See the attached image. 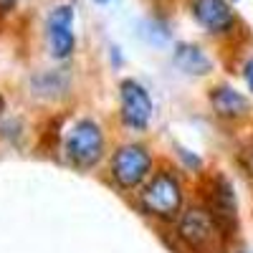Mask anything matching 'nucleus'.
Wrapping results in <instances>:
<instances>
[{
	"instance_id": "f257e3e1",
	"label": "nucleus",
	"mask_w": 253,
	"mask_h": 253,
	"mask_svg": "<svg viewBox=\"0 0 253 253\" xmlns=\"http://www.w3.org/2000/svg\"><path fill=\"white\" fill-rule=\"evenodd\" d=\"M180 241L195 253H215L220 248V236H225L215 218L203 208H190L180 215L177 223Z\"/></svg>"
},
{
	"instance_id": "f03ea898",
	"label": "nucleus",
	"mask_w": 253,
	"mask_h": 253,
	"mask_svg": "<svg viewBox=\"0 0 253 253\" xmlns=\"http://www.w3.org/2000/svg\"><path fill=\"white\" fill-rule=\"evenodd\" d=\"M63 152L76 167H94L104 155V134L91 119H79L63 142Z\"/></svg>"
},
{
	"instance_id": "7ed1b4c3",
	"label": "nucleus",
	"mask_w": 253,
	"mask_h": 253,
	"mask_svg": "<svg viewBox=\"0 0 253 253\" xmlns=\"http://www.w3.org/2000/svg\"><path fill=\"white\" fill-rule=\"evenodd\" d=\"M180 205H182L180 182L172 175H167V172L155 175L150 180V185L142 190V208L150 215H155V218H165V220L175 218Z\"/></svg>"
},
{
	"instance_id": "20e7f679",
	"label": "nucleus",
	"mask_w": 253,
	"mask_h": 253,
	"mask_svg": "<svg viewBox=\"0 0 253 253\" xmlns=\"http://www.w3.org/2000/svg\"><path fill=\"white\" fill-rule=\"evenodd\" d=\"M150 167H152V157L144 147L124 144L112 157V177L119 187L132 190L150 175Z\"/></svg>"
},
{
	"instance_id": "39448f33",
	"label": "nucleus",
	"mask_w": 253,
	"mask_h": 253,
	"mask_svg": "<svg viewBox=\"0 0 253 253\" xmlns=\"http://www.w3.org/2000/svg\"><path fill=\"white\" fill-rule=\"evenodd\" d=\"M119 109H122V119L126 126L147 129V124L152 119V99L142 84L126 79L119 86Z\"/></svg>"
},
{
	"instance_id": "423d86ee",
	"label": "nucleus",
	"mask_w": 253,
	"mask_h": 253,
	"mask_svg": "<svg viewBox=\"0 0 253 253\" xmlns=\"http://www.w3.org/2000/svg\"><path fill=\"white\" fill-rule=\"evenodd\" d=\"M46 36H48V46L56 58H69L76 46V36H74V8L71 5H58L51 10L48 23H46Z\"/></svg>"
},
{
	"instance_id": "0eeeda50",
	"label": "nucleus",
	"mask_w": 253,
	"mask_h": 253,
	"mask_svg": "<svg viewBox=\"0 0 253 253\" xmlns=\"http://www.w3.org/2000/svg\"><path fill=\"white\" fill-rule=\"evenodd\" d=\"M208 203H210L208 213L215 218L220 230L228 236L236 228V195H233V187H230V182L225 177H215L213 187H210Z\"/></svg>"
},
{
	"instance_id": "6e6552de",
	"label": "nucleus",
	"mask_w": 253,
	"mask_h": 253,
	"mask_svg": "<svg viewBox=\"0 0 253 253\" xmlns=\"http://www.w3.org/2000/svg\"><path fill=\"white\" fill-rule=\"evenodd\" d=\"M193 15L208 33H225L236 23V15L225 0H193Z\"/></svg>"
},
{
	"instance_id": "1a4fd4ad",
	"label": "nucleus",
	"mask_w": 253,
	"mask_h": 253,
	"mask_svg": "<svg viewBox=\"0 0 253 253\" xmlns=\"http://www.w3.org/2000/svg\"><path fill=\"white\" fill-rule=\"evenodd\" d=\"M210 104H213L215 114L223 119H241L248 114V99L241 91L225 86V84L210 91Z\"/></svg>"
},
{
	"instance_id": "9d476101",
	"label": "nucleus",
	"mask_w": 253,
	"mask_h": 253,
	"mask_svg": "<svg viewBox=\"0 0 253 253\" xmlns=\"http://www.w3.org/2000/svg\"><path fill=\"white\" fill-rule=\"evenodd\" d=\"M175 63L185 74H195V76H205L210 71V58L205 56V51L200 46H193V43H180L177 46Z\"/></svg>"
},
{
	"instance_id": "9b49d317",
	"label": "nucleus",
	"mask_w": 253,
	"mask_h": 253,
	"mask_svg": "<svg viewBox=\"0 0 253 253\" xmlns=\"http://www.w3.org/2000/svg\"><path fill=\"white\" fill-rule=\"evenodd\" d=\"M243 74H246V84H248V89L253 91V58L246 63V71H243Z\"/></svg>"
},
{
	"instance_id": "f8f14e48",
	"label": "nucleus",
	"mask_w": 253,
	"mask_h": 253,
	"mask_svg": "<svg viewBox=\"0 0 253 253\" xmlns=\"http://www.w3.org/2000/svg\"><path fill=\"white\" fill-rule=\"evenodd\" d=\"M15 5V0H0V13H5V10H10Z\"/></svg>"
},
{
	"instance_id": "ddd939ff",
	"label": "nucleus",
	"mask_w": 253,
	"mask_h": 253,
	"mask_svg": "<svg viewBox=\"0 0 253 253\" xmlns=\"http://www.w3.org/2000/svg\"><path fill=\"white\" fill-rule=\"evenodd\" d=\"M248 170H251V175H253V150H251V155H248Z\"/></svg>"
},
{
	"instance_id": "4468645a",
	"label": "nucleus",
	"mask_w": 253,
	"mask_h": 253,
	"mask_svg": "<svg viewBox=\"0 0 253 253\" xmlns=\"http://www.w3.org/2000/svg\"><path fill=\"white\" fill-rule=\"evenodd\" d=\"M0 112H3V99H0Z\"/></svg>"
},
{
	"instance_id": "2eb2a0df",
	"label": "nucleus",
	"mask_w": 253,
	"mask_h": 253,
	"mask_svg": "<svg viewBox=\"0 0 253 253\" xmlns=\"http://www.w3.org/2000/svg\"><path fill=\"white\" fill-rule=\"evenodd\" d=\"M96 3H107V0H96Z\"/></svg>"
}]
</instances>
